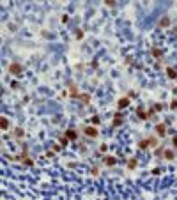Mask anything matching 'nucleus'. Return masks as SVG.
Here are the masks:
<instances>
[{"label":"nucleus","instance_id":"obj_1","mask_svg":"<svg viewBox=\"0 0 177 200\" xmlns=\"http://www.w3.org/2000/svg\"><path fill=\"white\" fill-rule=\"evenodd\" d=\"M7 71L11 73V75H14V76H20L22 75V64H18V62H13V64H9V67H7Z\"/></svg>","mask_w":177,"mask_h":200},{"label":"nucleus","instance_id":"obj_2","mask_svg":"<svg viewBox=\"0 0 177 200\" xmlns=\"http://www.w3.org/2000/svg\"><path fill=\"white\" fill-rule=\"evenodd\" d=\"M83 133L87 136H90V138H96L98 136V128H94V126H85V128H83Z\"/></svg>","mask_w":177,"mask_h":200},{"label":"nucleus","instance_id":"obj_3","mask_svg":"<svg viewBox=\"0 0 177 200\" xmlns=\"http://www.w3.org/2000/svg\"><path fill=\"white\" fill-rule=\"evenodd\" d=\"M154 131H156V135H158V136H165V133H166V126H165V124H156Z\"/></svg>","mask_w":177,"mask_h":200},{"label":"nucleus","instance_id":"obj_4","mask_svg":"<svg viewBox=\"0 0 177 200\" xmlns=\"http://www.w3.org/2000/svg\"><path fill=\"white\" fill-rule=\"evenodd\" d=\"M117 106H119V110H124L126 106H129V99H128V98H122V99H119Z\"/></svg>","mask_w":177,"mask_h":200},{"label":"nucleus","instance_id":"obj_5","mask_svg":"<svg viewBox=\"0 0 177 200\" xmlns=\"http://www.w3.org/2000/svg\"><path fill=\"white\" fill-rule=\"evenodd\" d=\"M115 163H117V160H115L113 156H106V158H105V165H106V166H113Z\"/></svg>","mask_w":177,"mask_h":200},{"label":"nucleus","instance_id":"obj_6","mask_svg":"<svg viewBox=\"0 0 177 200\" xmlns=\"http://www.w3.org/2000/svg\"><path fill=\"white\" fill-rule=\"evenodd\" d=\"M113 117H115V119H113V126L117 128V126H120V124H122V115H120V113H115Z\"/></svg>","mask_w":177,"mask_h":200},{"label":"nucleus","instance_id":"obj_7","mask_svg":"<svg viewBox=\"0 0 177 200\" xmlns=\"http://www.w3.org/2000/svg\"><path fill=\"white\" fill-rule=\"evenodd\" d=\"M163 158H165V160H174V158H175V154H174V151L166 149V151L163 152Z\"/></svg>","mask_w":177,"mask_h":200},{"label":"nucleus","instance_id":"obj_8","mask_svg":"<svg viewBox=\"0 0 177 200\" xmlns=\"http://www.w3.org/2000/svg\"><path fill=\"white\" fill-rule=\"evenodd\" d=\"M166 75H168V78H172V80H175V78H177V73H175V69H174V67H166Z\"/></svg>","mask_w":177,"mask_h":200},{"label":"nucleus","instance_id":"obj_9","mask_svg":"<svg viewBox=\"0 0 177 200\" xmlns=\"http://www.w3.org/2000/svg\"><path fill=\"white\" fill-rule=\"evenodd\" d=\"M0 126H2L4 131H7V129H9V121H7L5 117H2V121H0Z\"/></svg>","mask_w":177,"mask_h":200},{"label":"nucleus","instance_id":"obj_10","mask_svg":"<svg viewBox=\"0 0 177 200\" xmlns=\"http://www.w3.org/2000/svg\"><path fill=\"white\" fill-rule=\"evenodd\" d=\"M168 25H170V18H166V16H165V18L160 20V27H168Z\"/></svg>","mask_w":177,"mask_h":200},{"label":"nucleus","instance_id":"obj_11","mask_svg":"<svg viewBox=\"0 0 177 200\" xmlns=\"http://www.w3.org/2000/svg\"><path fill=\"white\" fill-rule=\"evenodd\" d=\"M66 136H67L69 140H75V138H76V133H75V129H67V131H66Z\"/></svg>","mask_w":177,"mask_h":200},{"label":"nucleus","instance_id":"obj_12","mask_svg":"<svg viewBox=\"0 0 177 200\" xmlns=\"http://www.w3.org/2000/svg\"><path fill=\"white\" fill-rule=\"evenodd\" d=\"M78 99H80V101H83V103H89V101H90L89 94H80V96H78Z\"/></svg>","mask_w":177,"mask_h":200},{"label":"nucleus","instance_id":"obj_13","mask_svg":"<svg viewBox=\"0 0 177 200\" xmlns=\"http://www.w3.org/2000/svg\"><path fill=\"white\" fill-rule=\"evenodd\" d=\"M149 147V140H142L140 142V149H147Z\"/></svg>","mask_w":177,"mask_h":200},{"label":"nucleus","instance_id":"obj_14","mask_svg":"<svg viewBox=\"0 0 177 200\" xmlns=\"http://www.w3.org/2000/svg\"><path fill=\"white\" fill-rule=\"evenodd\" d=\"M128 166L129 168H135V166H137V160H133V158H131V160L128 161Z\"/></svg>","mask_w":177,"mask_h":200},{"label":"nucleus","instance_id":"obj_15","mask_svg":"<svg viewBox=\"0 0 177 200\" xmlns=\"http://www.w3.org/2000/svg\"><path fill=\"white\" fill-rule=\"evenodd\" d=\"M14 136H23V131H22V128H16V129H14Z\"/></svg>","mask_w":177,"mask_h":200},{"label":"nucleus","instance_id":"obj_16","mask_svg":"<svg viewBox=\"0 0 177 200\" xmlns=\"http://www.w3.org/2000/svg\"><path fill=\"white\" fill-rule=\"evenodd\" d=\"M170 108H172V110H175V108H177V99H172V103H170Z\"/></svg>","mask_w":177,"mask_h":200},{"label":"nucleus","instance_id":"obj_17","mask_svg":"<svg viewBox=\"0 0 177 200\" xmlns=\"http://www.w3.org/2000/svg\"><path fill=\"white\" fill-rule=\"evenodd\" d=\"M83 37V30H76V39H81Z\"/></svg>","mask_w":177,"mask_h":200},{"label":"nucleus","instance_id":"obj_18","mask_svg":"<svg viewBox=\"0 0 177 200\" xmlns=\"http://www.w3.org/2000/svg\"><path fill=\"white\" fill-rule=\"evenodd\" d=\"M105 4H106V5H110V7H113V5H115L117 2H113V0H106V2H105Z\"/></svg>","mask_w":177,"mask_h":200},{"label":"nucleus","instance_id":"obj_19","mask_svg":"<svg viewBox=\"0 0 177 200\" xmlns=\"http://www.w3.org/2000/svg\"><path fill=\"white\" fill-rule=\"evenodd\" d=\"M152 55H154V57H161V51H160V50H154Z\"/></svg>","mask_w":177,"mask_h":200},{"label":"nucleus","instance_id":"obj_20","mask_svg":"<svg viewBox=\"0 0 177 200\" xmlns=\"http://www.w3.org/2000/svg\"><path fill=\"white\" fill-rule=\"evenodd\" d=\"M60 143L62 145H67V138H60Z\"/></svg>","mask_w":177,"mask_h":200},{"label":"nucleus","instance_id":"obj_21","mask_svg":"<svg viewBox=\"0 0 177 200\" xmlns=\"http://www.w3.org/2000/svg\"><path fill=\"white\" fill-rule=\"evenodd\" d=\"M174 147H177V136H174Z\"/></svg>","mask_w":177,"mask_h":200},{"label":"nucleus","instance_id":"obj_22","mask_svg":"<svg viewBox=\"0 0 177 200\" xmlns=\"http://www.w3.org/2000/svg\"><path fill=\"white\" fill-rule=\"evenodd\" d=\"M175 34H177V28H175Z\"/></svg>","mask_w":177,"mask_h":200}]
</instances>
